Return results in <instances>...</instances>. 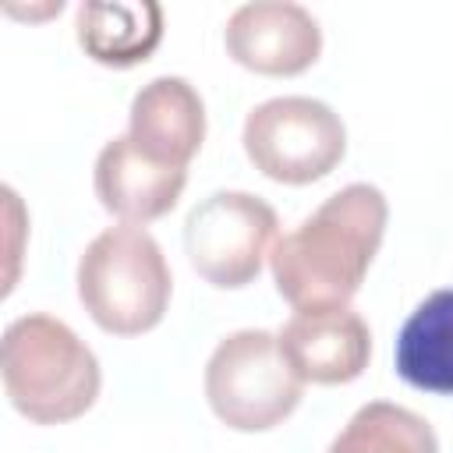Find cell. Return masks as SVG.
Returning <instances> with one entry per match:
<instances>
[{
	"instance_id": "6da1fadb",
	"label": "cell",
	"mask_w": 453,
	"mask_h": 453,
	"mask_svg": "<svg viewBox=\"0 0 453 453\" xmlns=\"http://www.w3.org/2000/svg\"><path fill=\"white\" fill-rule=\"evenodd\" d=\"M389 223L386 195L354 180L333 191L290 234H280L269 255L276 294L294 311L350 308L361 290Z\"/></svg>"
},
{
	"instance_id": "7a4b0ae2",
	"label": "cell",
	"mask_w": 453,
	"mask_h": 453,
	"mask_svg": "<svg viewBox=\"0 0 453 453\" xmlns=\"http://www.w3.org/2000/svg\"><path fill=\"white\" fill-rule=\"evenodd\" d=\"M0 379L11 407L32 425H67L88 414L103 389L92 347L57 315L28 311L7 322Z\"/></svg>"
},
{
	"instance_id": "3957f363",
	"label": "cell",
	"mask_w": 453,
	"mask_h": 453,
	"mask_svg": "<svg viewBox=\"0 0 453 453\" xmlns=\"http://www.w3.org/2000/svg\"><path fill=\"white\" fill-rule=\"evenodd\" d=\"M74 283L81 308L110 336L152 333L173 294V276L159 241L131 223L106 226L85 244Z\"/></svg>"
},
{
	"instance_id": "277c9868",
	"label": "cell",
	"mask_w": 453,
	"mask_h": 453,
	"mask_svg": "<svg viewBox=\"0 0 453 453\" xmlns=\"http://www.w3.org/2000/svg\"><path fill=\"white\" fill-rule=\"evenodd\" d=\"M202 386L209 411L234 432H269L283 425L304 396V382L269 329L226 333L205 361Z\"/></svg>"
},
{
	"instance_id": "5b68a950",
	"label": "cell",
	"mask_w": 453,
	"mask_h": 453,
	"mask_svg": "<svg viewBox=\"0 0 453 453\" xmlns=\"http://www.w3.org/2000/svg\"><path fill=\"white\" fill-rule=\"evenodd\" d=\"M244 156L276 184H315L347 156L343 117L315 96H273L244 117Z\"/></svg>"
},
{
	"instance_id": "8992f818",
	"label": "cell",
	"mask_w": 453,
	"mask_h": 453,
	"mask_svg": "<svg viewBox=\"0 0 453 453\" xmlns=\"http://www.w3.org/2000/svg\"><path fill=\"white\" fill-rule=\"evenodd\" d=\"M276 241L280 216L251 191H212L184 219V255L216 290L255 283Z\"/></svg>"
},
{
	"instance_id": "52a82bcc",
	"label": "cell",
	"mask_w": 453,
	"mask_h": 453,
	"mask_svg": "<svg viewBox=\"0 0 453 453\" xmlns=\"http://www.w3.org/2000/svg\"><path fill=\"white\" fill-rule=\"evenodd\" d=\"M223 46L234 64L265 78H294L322 53L319 18L294 0L241 4L223 25Z\"/></svg>"
},
{
	"instance_id": "ba28073f",
	"label": "cell",
	"mask_w": 453,
	"mask_h": 453,
	"mask_svg": "<svg viewBox=\"0 0 453 453\" xmlns=\"http://www.w3.org/2000/svg\"><path fill=\"white\" fill-rule=\"evenodd\" d=\"M276 340L304 386L354 382L372 357V329L354 308L294 311Z\"/></svg>"
},
{
	"instance_id": "9c48e42d",
	"label": "cell",
	"mask_w": 453,
	"mask_h": 453,
	"mask_svg": "<svg viewBox=\"0 0 453 453\" xmlns=\"http://www.w3.org/2000/svg\"><path fill=\"white\" fill-rule=\"evenodd\" d=\"M127 138L149 159L188 170L205 142L202 92L180 74H159L145 81L127 110Z\"/></svg>"
},
{
	"instance_id": "30bf717a",
	"label": "cell",
	"mask_w": 453,
	"mask_h": 453,
	"mask_svg": "<svg viewBox=\"0 0 453 453\" xmlns=\"http://www.w3.org/2000/svg\"><path fill=\"white\" fill-rule=\"evenodd\" d=\"M92 188L110 216L131 226H145L177 205L188 188V170L163 166L149 159L127 134H117L96 156Z\"/></svg>"
},
{
	"instance_id": "8fae6325",
	"label": "cell",
	"mask_w": 453,
	"mask_h": 453,
	"mask_svg": "<svg viewBox=\"0 0 453 453\" xmlns=\"http://www.w3.org/2000/svg\"><path fill=\"white\" fill-rule=\"evenodd\" d=\"M74 35L85 57L103 67H134L152 57L163 39V7L152 0H88L74 11Z\"/></svg>"
},
{
	"instance_id": "7c38bea8",
	"label": "cell",
	"mask_w": 453,
	"mask_h": 453,
	"mask_svg": "<svg viewBox=\"0 0 453 453\" xmlns=\"http://www.w3.org/2000/svg\"><path fill=\"white\" fill-rule=\"evenodd\" d=\"M393 365L407 386L453 396V287H439L414 304L396 333Z\"/></svg>"
},
{
	"instance_id": "4fadbf2b",
	"label": "cell",
	"mask_w": 453,
	"mask_h": 453,
	"mask_svg": "<svg viewBox=\"0 0 453 453\" xmlns=\"http://www.w3.org/2000/svg\"><path fill=\"white\" fill-rule=\"evenodd\" d=\"M326 453H439V435L418 411L393 400H368L333 435Z\"/></svg>"
},
{
	"instance_id": "5bb4252c",
	"label": "cell",
	"mask_w": 453,
	"mask_h": 453,
	"mask_svg": "<svg viewBox=\"0 0 453 453\" xmlns=\"http://www.w3.org/2000/svg\"><path fill=\"white\" fill-rule=\"evenodd\" d=\"M4 212H7V258H11V273H7V283H4V294L14 290V280H18V258H21V244L18 237L25 234V209H21V198L11 184H4Z\"/></svg>"
}]
</instances>
